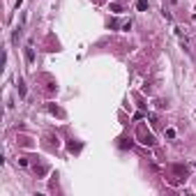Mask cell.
Wrapping results in <instances>:
<instances>
[{"mask_svg":"<svg viewBox=\"0 0 196 196\" xmlns=\"http://www.w3.org/2000/svg\"><path fill=\"white\" fill-rule=\"evenodd\" d=\"M136 134H138V138H141V143H143V145H148V148H152V145H155V136H152V134H148L143 125H138V131H136Z\"/></svg>","mask_w":196,"mask_h":196,"instance_id":"1","label":"cell"},{"mask_svg":"<svg viewBox=\"0 0 196 196\" xmlns=\"http://www.w3.org/2000/svg\"><path fill=\"white\" fill-rule=\"evenodd\" d=\"M173 171H175L180 178H187V175H189V166H182V164H175V166H173Z\"/></svg>","mask_w":196,"mask_h":196,"instance_id":"2","label":"cell"},{"mask_svg":"<svg viewBox=\"0 0 196 196\" xmlns=\"http://www.w3.org/2000/svg\"><path fill=\"white\" fill-rule=\"evenodd\" d=\"M122 7H125V5H122L120 0H118V2H111V5H108V9H111V12H115V14H118V12H122Z\"/></svg>","mask_w":196,"mask_h":196,"instance_id":"3","label":"cell"},{"mask_svg":"<svg viewBox=\"0 0 196 196\" xmlns=\"http://www.w3.org/2000/svg\"><path fill=\"white\" fill-rule=\"evenodd\" d=\"M136 9L138 12H145L148 9V0H136Z\"/></svg>","mask_w":196,"mask_h":196,"instance_id":"4","label":"cell"},{"mask_svg":"<svg viewBox=\"0 0 196 196\" xmlns=\"http://www.w3.org/2000/svg\"><path fill=\"white\" fill-rule=\"evenodd\" d=\"M26 60H28V63H33V60H35V51L30 49V46L26 49Z\"/></svg>","mask_w":196,"mask_h":196,"instance_id":"5","label":"cell"},{"mask_svg":"<svg viewBox=\"0 0 196 196\" xmlns=\"http://www.w3.org/2000/svg\"><path fill=\"white\" fill-rule=\"evenodd\" d=\"M19 95L26 97V85H23V81H19Z\"/></svg>","mask_w":196,"mask_h":196,"instance_id":"6","label":"cell"},{"mask_svg":"<svg viewBox=\"0 0 196 196\" xmlns=\"http://www.w3.org/2000/svg\"><path fill=\"white\" fill-rule=\"evenodd\" d=\"M49 111H51V113H58V115H63V111H60V108H58V106H53V104H51V106H49Z\"/></svg>","mask_w":196,"mask_h":196,"instance_id":"7","label":"cell"},{"mask_svg":"<svg viewBox=\"0 0 196 196\" xmlns=\"http://www.w3.org/2000/svg\"><path fill=\"white\" fill-rule=\"evenodd\" d=\"M120 145H122V148H127V145H129V148H131V138H122V143H120Z\"/></svg>","mask_w":196,"mask_h":196,"instance_id":"8","label":"cell"},{"mask_svg":"<svg viewBox=\"0 0 196 196\" xmlns=\"http://www.w3.org/2000/svg\"><path fill=\"white\" fill-rule=\"evenodd\" d=\"M166 136L168 138H175V129H166Z\"/></svg>","mask_w":196,"mask_h":196,"instance_id":"9","label":"cell"},{"mask_svg":"<svg viewBox=\"0 0 196 196\" xmlns=\"http://www.w3.org/2000/svg\"><path fill=\"white\" fill-rule=\"evenodd\" d=\"M194 21H196V14H194Z\"/></svg>","mask_w":196,"mask_h":196,"instance_id":"10","label":"cell"}]
</instances>
